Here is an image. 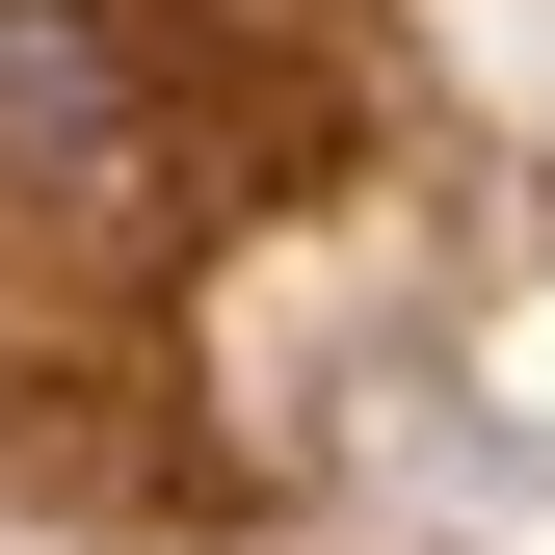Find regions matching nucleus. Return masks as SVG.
I'll return each mask as SVG.
<instances>
[{
  "label": "nucleus",
  "mask_w": 555,
  "mask_h": 555,
  "mask_svg": "<svg viewBox=\"0 0 555 555\" xmlns=\"http://www.w3.org/2000/svg\"><path fill=\"white\" fill-rule=\"evenodd\" d=\"M132 159V53L106 0H0V185H106Z\"/></svg>",
  "instance_id": "obj_1"
}]
</instances>
